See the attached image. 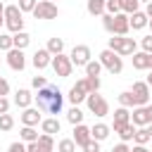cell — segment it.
I'll return each mask as SVG.
<instances>
[{"instance_id": "cell-1", "label": "cell", "mask_w": 152, "mask_h": 152, "mask_svg": "<svg viewBox=\"0 0 152 152\" xmlns=\"http://www.w3.org/2000/svg\"><path fill=\"white\" fill-rule=\"evenodd\" d=\"M62 104H64V95L59 93V88L57 86H52V83H48L45 88H40L38 90V95H36V107L40 109V112H45V114H59L62 112Z\"/></svg>"}, {"instance_id": "cell-2", "label": "cell", "mask_w": 152, "mask_h": 152, "mask_svg": "<svg viewBox=\"0 0 152 152\" xmlns=\"http://www.w3.org/2000/svg\"><path fill=\"white\" fill-rule=\"evenodd\" d=\"M97 59H100L102 69H107L112 76L124 71V59H121V55H119V52H114V50H109V48H107V50H102Z\"/></svg>"}, {"instance_id": "cell-3", "label": "cell", "mask_w": 152, "mask_h": 152, "mask_svg": "<svg viewBox=\"0 0 152 152\" xmlns=\"http://www.w3.org/2000/svg\"><path fill=\"white\" fill-rule=\"evenodd\" d=\"M5 26L12 33L24 31V12L19 10V5H5Z\"/></svg>"}, {"instance_id": "cell-4", "label": "cell", "mask_w": 152, "mask_h": 152, "mask_svg": "<svg viewBox=\"0 0 152 152\" xmlns=\"http://www.w3.org/2000/svg\"><path fill=\"white\" fill-rule=\"evenodd\" d=\"M107 48L114 50V52H119L121 57H128V55L138 52V50H135V48H138L135 40H133V38H126V36H112L109 43H107Z\"/></svg>"}, {"instance_id": "cell-5", "label": "cell", "mask_w": 152, "mask_h": 152, "mask_svg": "<svg viewBox=\"0 0 152 152\" xmlns=\"http://www.w3.org/2000/svg\"><path fill=\"white\" fill-rule=\"evenodd\" d=\"M86 104H88V109H90V114H95V116H107L109 114V102L100 95V93H88V97H86Z\"/></svg>"}, {"instance_id": "cell-6", "label": "cell", "mask_w": 152, "mask_h": 152, "mask_svg": "<svg viewBox=\"0 0 152 152\" xmlns=\"http://www.w3.org/2000/svg\"><path fill=\"white\" fill-rule=\"evenodd\" d=\"M36 19H43V21H50V19H57V14H59V10H57V2H52V0H40L36 7H33V12H31Z\"/></svg>"}, {"instance_id": "cell-7", "label": "cell", "mask_w": 152, "mask_h": 152, "mask_svg": "<svg viewBox=\"0 0 152 152\" xmlns=\"http://www.w3.org/2000/svg\"><path fill=\"white\" fill-rule=\"evenodd\" d=\"M50 66L55 69V74H57L59 78H66V76H71V71H74L71 57H69V55H64V52L55 55V57H52V64H50Z\"/></svg>"}, {"instance_id": "cell-8", "label": "cell", "mask_w": 152, "mask_h": 152, "mask_svg": "<svg viewBox=\"0 0 152 152\" xmlns=\"http://www.w3.org/2000/svg\"><path fill=\"white\" fill-rule=\"evenodd\" d=\"M131 124H135V126H150L152 124V102L140 104V107H133Z\"/></svg>"}, {"instance_id": "cell-9", "label": "cell", "mask_w": 152, "mask_h": 152, "mask_svg": "<svg viewBox=\"0 0 152 152\" xmlns=\"http://www.w3.org/2000/svg\"><path fill=\"white\" fill-rule=\"evenodd\" d=\"M69 57H71V64H74V66H86V64L93 59L88 45H74V50H71Z\"/></svg>"}, {"instance_id": "cell-10", "label": "cell", "mask_w": 152, "mask_h": 152, "mask_svg": "<svg viewBox=\"0 0 152 152\" xmlns=\"http://www.w3.org/2000/svg\"><path fill=\"white\" fill-rule=\"evenodd\" d=\"M131 93H133V97H135V104H138V107H140V104H147V102H150V97H152L147 81H135V83H133V88H131Z\"/></svg>"}, {"instance_id": "cell-11", "label": "cell", "mask_w": 152, "mask_h": 152, "mask_svg": "<svg viewBox=\"0 0 152 152\" xmlns=\"http://www.w3.org/2000/svg\"><path fill=\"white\" fill-rule=\"evenodd\" d=\"M7 64H10V69H14V71H24V66H26L24 50H19V48L7 50Z\"/></svg>"}, {"instance_id": "cell-12", "label": "cell", "mask_w": 152, "mask_h": 152, "mask_svg": "<svg viewBox=\"0 0 152 152\" xmlns=\"http://www.w3.org/2000/svg\"><path fill=\"white\" fill-rule=\"evenodd\" d=\"M69 102L71 104H81V102H86V97H88V88H86V81L81 78V81H76V86H71V90H69Z\"/></svg>"}, {"instance_id": "cell-13", "label": "cell", "mask_w": 152, "mask_h": 152, "mask_svg": "<svg viewBox=\"0 0 152 152\" xmlns=\"http://www.w3.org/2000/svg\"><path fill=\"white\" fill-rule=\"evenodd\" d=\"M128 31H131V19H128V14H126V12L114 14V33H112V36H126Z\"/></svg>"}, {"instance_id": "cell-14", "label": "cell", "mask_w": 152, "mask_h": 152, "mask_svg": "<svg viewBox=\"0 0 152 152\" xmlns=\"http://www.w3.org/2000/svg\"><path fill=\"white\" fill-rule=\"evenodd\" d=\"M40 121H43V112L38 107H26L21 112V124L24 126H38Z\"/></svg>"}, {"instance_id": "cell-15", "label": "cell", "mask_w": 152, "mask_h": 152, "mask_svg": "<svg viewBox=\"0 0 152 152\" xmlns=\"http://www.w3.org/2000/svg\"><path fill=\"white\" fill-rule=\"evenodd\" d=\"M50 64H52V55H50L48 48H40V50L33 52V66H36L38 71L45 69V66H50Z\"/></svg>"}, {"instance_id": "cell-16", "label": "cell", "mask_w": 152, "mask_h": 152, "mask_svg": "<svg viewBox=\"0 0 152 152\" xmlns=\"http://www.w3.org/2000/svg\"><path fill=\"white\" fill-rule=\"evenodd\" d=\"M131 121V109L128 107H116L114 109V121H112V131H116V128H121L124 124H128Z\"/></svg>"}, {"instance_id": "cell-17", "label": "cell", "mask_w": 152, "mask_h": 152, "mask_svg": "<svg viewBox=\"0 0 152 152\" xmlns=\"http://www.w3.org/2000/svg\"><path fill=\"white\" fill-rule=\"evenodd\" d=\"M71 138H74V142H76L78 147H83L93 135H90V128H88L86 124H76V126H74V135H71Z\"/></svg>"}, {"instance_id": "cell-18", "label": "cell", "mask_w": 152, "mask_h": 152, "mask_svg": "<svg viewBox=\"0 0 152 152\" xmlns=\"http://www.w3.org/2000/svg\"><path fill=\"white\" fill-rule=\"evenodd\" d=\"M31 102H33V95H31V90H26V88H19V90L14 93V104H17L19 109H26V107H31Z\"/></svg>"}, {"instance_id": "cell-19", "label": "cell", "mask_w": 152, "mask_h": 152, "mask_svg": "<svg viewBox=\"0 0 152 152\" xmlns=\"http://www.w3.org/2000/svg\"><path fill=\"white\" fill-rule=\"evenodd\" d=\"M128 19H131V28L133 31H142L145 26H147V21H150V17L145 14V12H133V14H128Z\"/></svg>"}, {"instance_id": "cell-20", "label": "cell", "mask_w": 152, "mask_h": 152, "mask_svg": "<svg viewBox=\"0 0 152 152\" xmlns=\"http://www.w3.org/2000/svg\"><path fill=\"white\" fill-rule=\"evenodd\" d=\"M133 69H138V71H145V69H150V52H133Z\"/></svg>"}, {"instance_id": "cell-21", "label": "cell", "mask_w": 152, "mask_h": 152, "mask_svg": "<svg viewBox=\"0 0 152 152\" xmlns=\"http://www.w3.org/2000/svg\"><path fill=\"white\" fill-rule=\"evenodd\" d=\"M40 128H43V133L55 135V133H59L62 124H59V119H57V116H48V119H43V121H40Z\"/></svg>"}, {"instance_id": "cell-22", "label": "cell", "mask_w": 152, "mask_h": 152, "mask_svg": "<svg viewBox=\"0 0 152 152\" xmlns=\"http://www.w3.org/2000/svg\"><path fill=\"white\" fill-rule=\"evenodd\" d=\"M86 10H88V14H93V17H102V14L107 12V0H88Z\"/></svg>"}, {"instance_id": "cell-23", "label": "cell", "mask_w": 152, "mask_h": 152, "mask_svg": "<svg viewBox=\"0 0 152 152\" xmlns=\"http://www.w3.org/2000/svg\"><path fill=\"white\" fill-rule=\"evenodd\" d=\"M109 131H112V126H107V124H95L93 128H90V135L95 138V140H107L109 138Z\"/></svg>"}, {"instance_id": "cell-24", "label": "cell", "mask_w": 152, "mask_h": 152, "mask_svg": "<svg viewBox=\"0 0 152 152\" xmlns=\"http://www.w3.org/2000/svg\"><path fill=\"white\" fill-rule=\"evenodd\" d=\"M135 128H138V126L128 121V124H124L121 128H116L114 133H119V138H121V142H128V140H133V135H135Z\"/></svg>"}, {"instance_id": "cell-25", "label": "cell", "mask_w": 152, "mask_h": 152, "mask_svg": "<svg viewBox=\"0 0 152 152\" xmlns=\"http://www.w3.org/2000/svg\"><path fill=\"white\" fill-rule=\"evenodd\" d=\"M150 140H152V135H150L147 126H138V128H135V135H133V142H135V145H147Z\"/></svg>"}, {"instance_id": "cell-26", "label": "cell", "mask_w": 152, "mask_h": 152, "mask_svg": "<svg viewBox=\"0 0 152 152\" xmlns=\"http://www.w3.org/2000/svg\"><path fill=\"white\" fill-rule=\"evenodd\" d=\"M12 40H14V48L24 50V48H28V43H31V36H28L26 31H17V33H12Z\"/></svg>"}, {"instance_id": "cell-27", "label": "cell", "mask_w": 152, "mask_h": 152, "mask_svg": "<svg viewBox=\"0 0 152 152\" xmlns=\"http://www.w3.org/2000/svg\"><path fill=\"white\" fill-rule=\"evenodd\" d=\"M19 135H21V140L24 142H36L40 135H38V131H36V126H24L21 131H19Z\"/></svg>"}, {"instance_id": "cell-28", "label": "cell", "mask_w": 152, "mask_h": 152, "mask_svg": "<svg viewBox=\"0 0 152 152\" xmlns=\"http://www.w3.org/2000/svg\"><path fill=\"white\" fill-rule=\"evenodd\" d=\"M45 48H48V50H50V55L55 57V55H59V52H64V40L55 36V38H50V40H48V45H45Z\"/></svg>"}, {"instance_id": "cell-29", "label": "cell", "mask_w": 152, "mask_h": 152, "mask_svg": "<svg viewBox=\"0 0 152 152\" xmlns=\"http://www.w3.org/2000/svg\"><path fill=\"white\" fill-rule=\"evenodd\" d=\"M66 121H69L71 126H76V124H83V112L78 109V104H74V107L66 112Z\"/></svg>"}, {"instance_id": "cell-30", "label": "cell", "mask_w": 152, "mask_h": 152, "mask_svg": "<svg viewBox=\"0 0 152 152\" xmlns=\"http://www.w3.org/2000/svg\"><path fill=\"white\" fill-rule=\"evenodd\" d=\"M119 104H121V107H128V109L138 107V104H135V97H133V93H131V90H124V93L119 95Z\"/></svg>"}, {"instance_id": "cell-31", "label": "cell", "mask_w": 152, "mask_h": 152, "mask_svg": "<svg viewBox=\"0 0 152 152\" xmlns=\"http://www.w3.org/2000/svg\"><path fill=\"white\" fill-rule=\"evenodd\" d=\"M119 5H121V12L126 14H133L140 10V0H119Z\"/></svg>"}, {"instance_id": "cell-32", "label": "cell", "mask_w": 152, "mask_h": 152, "mask_svg": "<svg viewBox=\"0 0 152 152\" xmlns=\"http://www.w3.org/2000/svg\"><path fill=\"white\" fill-rule=\"evenodd\" d=\"M86 76H100V71H102V64H100V59H90L86 66Z\"/></svg>"}, {"instance_id": "cell-33", "label": "cell", "mask_w": 152, "mask_h": 152, "mask_svg": "<svg viewBox=\"0 0 152 152\" xmlns=\"http://www.w3.org/2000/svg\"><path fill=\"white\" fill-rule=\"evenodd\" d=\"M12 128H14V116H12V114H0V131L7 133V131H12Z\"/></svg>"}, {"instance_id": "cell-34", "label": "cell", "mask_w": 152, "mask_h": 152, "mask_svg": "<svg viewBox=\"0 0 152 152\" xmlns=\"http://www.w3.org/2000/svg\"><path fill=\"white\" fill-rule=\"evenodd\" d=\"M76 142H74V138H64V140H59V145H57V152H76Z\"/></svg>"}, {"instance_id": "cell-35", "label": "cell", "mask_w": 152, "mask_h": 152, "mask_svg": "<svg viewBox=\"0 0 152 152\" xmlns=\"http://www.w3.org/2000/svg\"><path fill=\"white\" fill-rule=\"evenodd\" d=\"M38 145H40V147H45L48 152H52V150H55V140H52V135H50V133H40Z\"/></svg>"}, {"instance_id": "cell-36", "label": "cell", "mask_w": 152, "mask_h": 152, "mask_svg": "<svg viewBox=\"0 0 152 152\" xmlns=\"http://www.w3.org/2000/svg\"><path fill=\"white\" fill-rule=\"evenodd\" d=\"M83 81H86L88 93H97V90H100V76H86Z\"/></svg>"}, {"instance_id": "cell-37", "label": "cell", "mask_w": 152, "mask_h": 152, "mask_svg": "<svg viewBox=\"0 0 152 152\" xmlns=\"http://www.w3.org/2000/svg\"><path fill=\"white\" fill-rule=\"evenodd\" d=\"M14 48V40H12V36L10 33H0V50H12Z\"/></svg>"}, {"instance_id": "cell-38", "label": "cell", "mask_w": 152, "mask_h": 152, "mask_svg": "<svg viewBox=\"0 0 152 152\" xmlns=\"http://www.w3.org/2000/svg\"><path fill=\"white\" fill-rule=\"evenodd\" d=\"M102 26H104V31L107 33H114V14H102Z\"/></svg>"}, {"instance_id": "cell-39", "label": "cell", "mask_w": 152, "mask_h": 152, "mask_svg": "<svg viewBox=\"0 0 152 152\" xmlns=\"http://www.w3.org/2000/svg\"><path fill=\"white\" fill-rule=\"evenodd\" d=\"M83 152H100V140H95V138H90L83 147H81Z\"/></svg>"}, {"instance_id": "cell-40", "label": "cell", "mask_w": 152, "mask_h": 152, "mask_svg": "<svg viewBox=\"0 0 152 152\" xmlns=\"http://www.w3.org/2000/svg\"><path fill=\"white\" fill-rule=\"evenodd\" d=\"M36 5H38V0H19V10L21 12H33Z\"/></svg>"}, {"instance_id": "cell-41", "label": "cell", "mask_w": 152, "mask_h": 152, "mask_svg": "<svg viewBox=\"0 0 152 152\" xmlns=\"http://www.w3.org/2000/svg\"><path fill=\"white\" fill-rule=\"evenodd\" d=\"M31 86H33L36 90H40V88L48 86V78H45V76H33V78H31Z\"/></svg>"}, {"instance_id": "cell-42", "label": "cell", "mask_w": 152, "mask_h": 152, "mask_svg": "<svg viewBox=\"0 0 152 152\" xmlns=\"http://www.w3.org/2000/svg\"><path fill=\"white\" fill-rule=\"evenodd\" d=\"M119 12H121L119 0H107V14H119Z\"/></svg>"}, {"instance_id": "cell-43", "label": "cell", "mask_w": 152, "mask_h": 152, "mask_svg": "<svg viewBox=\"0 0 152 152\" xmlns=\"http://www.w3.org/2000/svg\"><path fill=\"white\" fill-rule=\"evenodd\" d=\"M140 45H142V50H145V52H150V55H152V33H150V36H145V38L140 40Z\"/></svg>"}, {"instance_id": "cell-44", "label": "cell", "mask_w": 152, "mask_h": 152, "mask_svg": "<svg viewBox=\"0 0 152 152\" xmlns=\"http://www.w3.org/2000/svg\"><path fill=\"white\" fill-rule=\"evenodd\" d=\"M7 152H26V145L19 140V142H12L10 147H7Z\"/></svg>"}, {"instance_id": "cell-45", "label": "cell", "mask_w": 152, "mask_h": 152, "mask_svg": "<svg viewBox=\"0 0 152 152\" xmlns=\"http://www.w3.org/2000/svg\"><path fill=\"white\" fill-rule=\"evenodd\" d=\"M26 152H48V150H45V147H40V145H38V140H36V142H26Z\"/></svg>"}, {"instance_id": "cell-46", "label": "cell", "mask_w": 152, "mask_h": 152, "mask_svg": "<svg viewBox=\"0 0 152 152\" xmlns=\"http://www.w3.org/2000/svg\"><path fill=\"white\" fill-rule=\"evenodd\" d=\"M10 112V100L5 95H0V114H7Z\"/></svg>"}, {"instance_id": "cell-47", "label": "cell", "mask_w": 152, "mask_h": 152, "mask_svg": "<svg viewBox=\"0 0 152 152\" xmlns=\"http://www.w3.org/2000/svg\"><path fill=\"white\" fill-rule=\"evenodd\" d=\"M7 93H10V83H7V78L0 76V95H7Z\"/></svg>"}, {"instance_id": "cell-48", "label": "cell", "mask_w": 152, "mask_h": 152, "mask_svg": "<svg viewBox=\"0 0 152 152\" xmlns=\"http://www.w3.org/2000/svg\"><path fill=\"white\" fill-rule=\"evenodd\" d=\"M112 152H131V147H128L126 142H119V145H114V147H112Z\"/></svg>"}, {"instance_id": "cell-49", "label": "cell", "mask_w": 152, "mask_h": 152, "mask_svg": "<svg viewBox=\"0 0 152 152\" xmlns=\"http://www.w3.org/2000/svg\"><path fill=\"white\" fill-rule=\"evenodd\" d=\"M131 152H152V150H147V145H133Z\"/></svg>"}, {"instance_id": "cell-50", "label": "cell", "mask_w": 152, "mask_h": 152, "mask_svg": "<svg viewBox=\"0 0 152 152\" xmlns=\"http://www.w3.org/2000/svg\"><path fill=\"white\" fill-rule=\"evenodd\" d=\"M0 26H5V5L0 2Z\"/></svg>"}, {"instance_id": "cell-51", "label": "cell", "mask_w": 152, "mask_h": 152, "mask_svg": "<svg viewBox=\"0 0 152 152\" xmlns=\"http://www.w3.org/2000/svg\"><path fill=\"white\" fill-rule=\"evenodd\" d=\"M145 14H147V17H150V19H152V0H150V2H147V7H145Z\"/></svg>"}, {"instance_id": "cell-52", "label": "cell", "mask_w": 152, "mask_h": 152, "mask_svg": "<svg viewBox=\"0 0 152 152\" xmlns=\"http://www.w3.org/2000/svg\"><path fill=\"white\" fill-rule=\"evenodd\" d=\"M147 86L152 88V71H150V76H147Z\"/></svg>"}, {"instance_id": "cell-53", "label": "cell", "mask_w": 152, "mask_h": 152, "mask_svg": "<svg viewBox=\"0 0 152 152\" xmlns=\"http://www.w3.org/2000/svg\"><path fill=\"white\" fill-rule=\"evenodd\" d=\"M147 131H150V135H152V124H150V126H147Z\"/></svg>"}, {"instance_id": "cell-54", "label": "cell", "mask_w": 152, "mask_h": 152, "mask_svg": "<svg viewBox=\"0 0 152 152\" xmlns=\"http://www.w3.org/2000/svg\"><path fill=\"white\" fill-rule=\"evenodd\" d=\"M147 26H150V28H152V19H150V21H147Z\"/></svg>"}, {"instance_id": "cell-55", "label": "cell", "mask_w": 152, "mask_h": 152, "mask_svg": "<svg viewBox=\"0 0 152 152\" xmlns=\"http://www.w3.org/2000/svg\"><path fill=\"white\" fill-rule=\"evenodd\" d=\"M150 69H152V55H150Z\"/></svg>"}, {"instance_id": "cell-56", "label": "cell", "mask_w": 152, "mask_h": 152, "mask_svg": "<svg viewBox=\"0 0 152 152\" xmlns=\"http://www.w3.org/2000/svg\"><path fill=\"white\" fill-rule=\"evenodd\" d=\"M140 2H150V0H140Z\"/></svg>"}, {"instance_id": "cell-57", "label": "cell", "mask_w": 152, "mask_h": 152, "mask_svg": "<svg viewBox=\"0 0 152 152\" xmlns=\"http://www.w3.org/2000/svg\"><path fill=\"white\" fill-rule=\"evenodd\" d=\"M0 64H2V57H0Z\"/></svg>"}, {"instance_id": "cell-58", "label": "cell", "mask_w": 152, "mask_h": 152, "mask_svg": "<svg viewBox=\"0 0 152 152\" xmlns=\"http://www.w3.org/2000/svg\"><path fill=\"white\" fill-rule=\"evenodd\" d=\"M52 2H55V0H52Z\"/></svg>"}]
</instances>
